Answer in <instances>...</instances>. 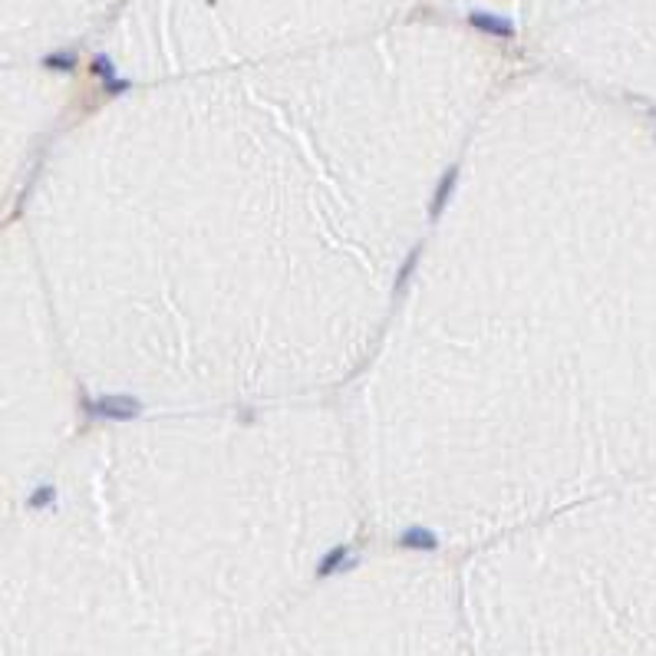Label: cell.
Listing matches in <instances>:
<instances>
[{"label": "cell", "mask_w": 656, "mask_h": 656, "mask_svg": "<svg viewBox=\"0 0 656 656\" xmlns=\"http://www.w3.org/2000/svg\"><path fill=\"white\" fill-rule=\"evenodd\" d=\"M92 415H102V419H116V423H129L142 413V403L135 396H99L96 403L90 406Z\"/></svg>", "instance_id": "cell-1"}, {"label": "cell", "mask_w": 656, "mask_h": 656, "mask_svg": "<svg viewBox=\"0 0 656 656\" xmlns=\"http://www.w3.org/2000/svg\"><path fill=\"white\" fill-rule=\"evenodd\" d=\"M399 547H413V551H435V547H439V537H435V531H429V528L413 525V528H406L403 535H399Z\"/></svg>", "instance_id": "cell-2"}, {"label": "cell", "mask_w": 656, "mask_h": 656, "mask_svg": "<svg viewBox=\"0 0 656 656\" xmlns=\"http://www.w3.org/2000/svg\"><path fill=\"white\" fill-rule=\"evenodd\" d=\"M350 564H353V561H350V547L336 545V547H330V551L320 557V564H317V577H330V574H336V571H346Z\"/></svg>", "instance_id": "cell-3"}, {"label": "cell", "mask_w": 656, "mask_h": 656, "mask_svg": "<svg viewBox=\"0 0 656 656\" xmlns=\"http://www.w3.org/2000/svg\"><path fill=\"white\" fill-rule=\"evenodd\" d=\"M455 182H458V169H449V172L442 175V182L435 185V195H432V205H429V214L432 218H439L442 214V208L449 205V195H452V188H455Z\"/></svg>", "instance_id": "cell-4"}, {"label": "cell", "mask_w": 656, "mask_h": 656, "mask_svg": "<svg viewBox=\"0 0 656 656\" xmlns=\"http://www.w3.org/2000/svg\"><path fill=\"white\" fill-rule=\"evenodd\" d=\"M468 20H472V27H478V30H485V33H498V37H511V33H515L511 23L502 20V17H492V13H472Z\"/></svg>", "instance_id": "cell-5"}, {"label": "cell", "mask_w": 656, "mask_h": 656, "mask_svg": "<svg viewBox=\"0 0 656 656\" xmlns=\"http://www.w3.org/2000/svg\"><path fill=\"white\" fill-rule=\"evenodd\" d=\"M415 264H419V251L409 254V257L403 261V267H399V277H396V291H399V293H403V287L409 284V274L415 271Z\"/></svg>", "instance_id": "cell-6"}, {"label": "cell", "mask_w": 656, "mask_h": 656, "mask_svg": "<svg viewBox=\"0 0 656 656\" xmlns=\"http://www.w3.org/2000/svg\"><path fill=\"white\" fill-rule=\"evenodd\" d=\"M47 66H53V70H73V53H53V56H47Z\"/></svg>", "instance_id": "cell-7"}, {"label": "cell", "mask_w": 656, "mask_h": 656, "mask_svg": "<svg viewBox=\"0 0 656 656\" xmlns=\"http://www.w3.org/2000/svg\"><path fill=\"white\" fill-rule=\"evenodd\" d=\"M50 502H53V488L47 485V488H37V495H30V502H27V505H30V508H43V505H50Z\"/></svg>", "instance_id": "cell-8"}, {"label": "cell", "mask_w": 656, "mask_h": 656, "mask_svg": "<svg viewBox=\"0 0 656 656\" xmlns=\"http://www.w3.org/2000/svg\"><path fill=\"white\" fill-rule=\"evenodd\" d=\"M92 73H99L102 80L109 83L112 80V63L106 60V56H99V60H92Z\"/></svg>", "instance_id": "cell-9"}]
</instances>
